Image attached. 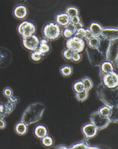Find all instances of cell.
I'll list each match as a JSON object with an SVG mask.
<instances>
[{"instance_id": "cell-1", "label": "cell", "mask_w": 118, "mask_h": 149, "mask_svg": "<svg viewBox=\"0 0 118 149\" xmlns=\"http://www.w3.org/2000/svg\"><path fill=\"white\" fill-rule=\"evenodd\" d=\"M97 97L99 100L109 107L118 105V87L109 88L101 83L96 89Z\"/></svg>"}, {"instance_id": "cell-2", "label": "cell", "mask_w": 118, "mask_h": 149, "mask_svg": "<svg viewBox=\"0 0 118 149\" xmlns=\"http://www.w3.org/2000/svg\"><path fill=\"white\" fill-rule=\"evenodd\" d=\"M45 109L44 105L41 102L31 104L23 113L21 121L27 126L37 123L41 119Z\"/></svg>"}, {"instance_id": "cell-3", "label": "cell", "mask_w": 118, "mask_h": 149, "mask_svg": "<svg viewBox=\"0 0 118 149\" xmlns=\"http://www.w3.org/2000/svg\"><path fill=\"white\" fill-rule=\"evenodd\" d=\"M42 32L44 38L48 41H55L60 37L62 31L60 26L56 23L50 22L44 26Z\"/></svg>"}, {"instance_id": "cell-4", "label": "cell", "mask_w": 118, "mask_h": 149, "mask_svg": "<svg viewBox=\"0 0 118 149\" xmlns=\"http://www.w3.org/2000/svg\"><path fill=\"white\" fill-rule=\"evenodd\" d=\"M86 51L90 63L93 67H100L103 62L106 61V56L96 49H92L88 46L86 48Z\"/></svg>"}, {"instance_id": "cell-5", "label": "cell", "mask_w": 118, "mask_h": 149, "mask_svg": "<svg viewBox=\"0 0 118 149\" xmlns=\"http://www.w3.org/2000/svg\"><path fill=\"white\" fill-rule=\"evenodd\" d=\"M17 31L22 38H28L35 34L36 31V26L33 22L25 20L21 22L18 25Z\"/></svg>"}, {"instance_id": "cell-6", "label": "cell", "mask_w": 118, "mask_h": 149, "mask_svg": "<svg viewBox=\"0 0 118 149\" xmlns=\"http://www.w3.org/2000/svg\"><path fill=\"white\" fill-rule=\"evenodd\" d=\"M118 38L110 41L106 53V61H110L117 67L118 57Z\"/></svg>"}, {"instance_id": "cell-7", "label": "cell", "mask_w": 118, "mask_h": 149, "mask_svg": "<svg viewBox=\"0 0 118 149\" xmlns=\"http://www.w3.org/2000/svg\"><path fill=\"white\" fill-rule=\"evenodd\" d=\"M90 119L91 123L96 127L98 131L105 129L110 123L108 117H104L98 111L92 113L90 116Z\"/></svg>"}, {"instance_id": "cell-8", "label": "cell", "mask_w": 118, "mask_h": 149, "mask_svg": "<svg viewBox=\"0 0 118 149\" xmlns=\"http://www.w3.org/2000/svg\"><path fill=\"white\" fill-rule=\"evenodd\" d=\"M66 47L70 49L73 52L81 53L85 48V42L84 39L73 36L67 39L66 43Z\"/></svg>"}, {"instance_id": "cell-9", "label": "cell", "mask_w": 118, "mask_h": 149, "mask_svg": "<svg viewBox=\"0 0 118 149\" xmlns=\"http://www.w3.org/2000/svg\"><path fill=\"white\" fill-rule=\"evenodd\" d=\"M101 82L106 87L115 88L118 87V75L115 71L103 75L100 77Z\"/></svg>"}, {"instance_id": "cell-10", "label": "cell", "mask_w": 118, "mask_h": 149, "mask_svg": "<svg viewBox=\"0 0 118 149\" xmlns=\"http://www.w3.org/2000/svg\"><path fill=\"white\" fill-rule=\"evenodd\" d=\"M39 38L35 34L28 38H22V45L24 48L29 51L36 50L39 46Z\"/></svg>"}, {"instance_id": "cell-11", "label": "cell", "mask_w": 118, "mask_h": 149, "mask_svg": "<svg viewBox=\"0 0 118 149\" xmlns=\"http://www.w3.org/2000/svg\"><path fill=\"white\" fill-rule=\"evenodd\" d=\"M19 99L17 97H11L8 98V102L4 106L3 112L2 113H0V117H6L9 116L10 113H12L15 109L16 106L19 103Z\"/></svg>"}, {"instance_id": "cell-12", "label": "cell", "mask_w": 118, "mask_h": 149, "mask_svg": "<svg viewBox=\"0 0 118 149\" xmlns=\"http://www.w3.org/2000/svg\"><path fill=\"white\" fill-rule=\"evenodd\" d=\"M81 130L85 136V139L87 140L96 137L98 131L96 127L92 123L84 125L82 127Z\"/></svg>"}, {"instance_id": "cell-13", "label": "cell", "mask_w": 118, "mask_h": 149, "mask_svg": "<svg viewBox=\"0 0 118 149\" xmlns=\"http://www.w3.org/2000/svg\"><path fill=\"white\" fill-rule=\"evenodd\" d=\"M101 36L108 40H115L118 38V29L117 27H105L103 28Z\"/></svg>"}, {"instance_id": "cell-14", "label": "cell", "mask_w": 118, "mask_h": 149, "mask_svg": "<svg viewBox=\"0 0 118 149\" xmlns=\"http://www.w3.org/2000/svg\"><path fill=\"white\" fill-rule=\"evenodd\" d=\"M28 8L26 6L23 4L17 5L13 10L14 17L19 20L25 19L28 15Z\"/></svg>"}, {"instance_id": "cell-15", "label": "cell", "mask_w": 118, "mask_h": 149, "mask_svg": "<svg viewBox=\"0 0 118 149\" xmlns=\"http://www.w3.org/2000/svg\"><path fill=\"white\" fill-rule=\"evenodd\" d=\"M11 58L10 51L7 49L0 47V68L8 66Z\"/></svg>"}, {"instance_id": "cell-16", "label": "cell", "mask_w": 118, "mask_h": 149, "mask_svg": "<svg viewBox=\"0 0 118 149\" xmlns=\"http://www.w3.org/2000/svg\"><path fill=\"white\" fill-rule=\"evenodd\" d=\"M56 22L60 26H65L70 22V17L66 13H58L56 16Z\"/></svg>"}, {"instance_id": "cell-17", "label": "cell", "mask_w": 118, "mask_h": 149, "mask_svg": "<svg viewBox=\"0 0 118 149\" xmlns=\"http://www.w3.org/2000/svg\"><path fill=\"white\" fill-rule=\"evenodd\" d=\"M100 77L115 71V67L110 61H105L100 66Z\"/></svg>"}, {"instance_id": "cell-18", "label": "cell", "mask_w": 118, "mask_h": 149, "mask_svg": "<svg viewBox=\"0 0 118 149\" xmlns=\"http://www.w3.org/2000/svg\"><path fill=\"white\" fill-rule=\"evenodd\" d=\"M33 134L37 139H42L48 135V128L44 125H37L34 128Z\"/></svg>"}, {"instance_id": "cell-19", "label": "cell", "mask_w": 118, "mask_h": 149, "mask_svg": "<svg viewBox=\"0 0 118 149\" xmlns=\"http://www.w3.org/2000/svg\"><path fill=\"white\" fill-rule=\"evenodd\" d=\"M48 42L49 41L45 38H43L40 40L39 46L37 49L41 54L42 56H45L50 51V46Z\"/></svg>"}, {"instance_id": "cell-20", "label": "cell", "mask_w": 118, "mask_h": 149, "mask_svg": "<svg viewBox=\"0 0 118 149\" xmlns=\"http://www.w3.org/2000/svg\"><path fill=\"white\" fill-rule=\"evenodd\" d=\"M88 29L92 32L93 36L99 37L101 35L103 27L99 23L92 22L90 23Z\"/></svg>"}, {"instance_id": "cell-21", "label": "cell", "mask_w": 118, "mask_h": 149, "mask_svg": "<svg viewBox=\"0 0 118 149\" xmlns=\"http://www.w3.org/2000/svg\"><path fill=\"white\" fill-rule=\"evenodd\" d=\"M15 130L17 134L23 136L26 134L28 131V126L22 121H20L15 125Z\"/></svg>"}, {"instance_id": "cell-22", "label": "cell", "mask_w": 118, "mask_h": 149, "mask_svg": "<svg viewBox=\"0 0 118 149\" xmlns=\"http://www.w3.org/2000/svg\"><path fill=\"white\" fill-rule=\"evenodd\" d=\"M100 42L98 48L96 49L99 52L106 56V53L107 49L108 48L110 41L104 38L101 36H100Z\"/></svg>"}, {"instance_id": "cell-23", "label": "cell", "mask_w": 118, "mask_h": 149, "mask_svg": "<svg viewBox=\"0 0 118 149\" xmlns=\"http://www.w3.org/2000/svg\"><path fill=\"white\" fill-rule=\"evenodd\" d=\"M110 123H117L118 121V105L111 108V112L108 116Z\"/></svg>"}, {"instance_id": "cell-24", "label": "cell", "mask_w": 118, "mask_h": 149, "mask_svg": "<svg viewBox=\"0 0 118 149\" xmlns=\"http://www.w3.org/2000/svg\"><path fill=\"white\" fill-rule=\"evenodd\" d=\"M60 72L61 75L63 77H70L73 73V68L70 65H66L60 68Z\"/></svg>"}, {"instance_id": "cell-25", "label": "cell", "mask_w": 118, "mask_h": 149, "mask_svg": "<svg viewBox=\"0 0 118 149\" xmlns=\"http://www.w3.org/2000/svg\"><path fill=\"white\" fill-rule=\"evenodd\" d=\"M41 143L44 147L46 148H51L53 146L54 141L51 136L47 135L41 139Z\"/></svg>"}, {"instance_id": "cell-26", "label": "cell", "mask_w": 118, "mask_h": 149, "mask_svg": "<svg viewBox=\"0 0 118 149\" xmlns=\"http://www.w3.org/2000/svg\"><path fill=\"white\" fill-rule=\"evenodd\" d=\"M89 146L88 140L85 139L82 141L74 143L69 147V149H87V147Z\"/></svg>"}, {"instance_id": "cell-27", "label": "cell", "mask_w": 118, "mask_h": 149, "mask_svg": "<svg viewBox=\"0 0 118 149\" xmlns=\"http://www.w3.org/2000/svg\"><path fill=\"white\" fill-rule=\"evenodd\" d=\"M88 46L92 49H97L100 42V37L93 36L87 41Z\"/></svg>"}, {"instance_id": "cell-28", "label": "cell", "mask_w": 118, "mask_h": 149, "mask_svg": "<svg viewBox=\"0 0 118 149\" xmlns=\"http://www.w3.org/2000/svg\"><path fill=\"white\" fill-rule=\"evenodd\" d=\"M72 88L75 93H82L85 90L84 84L82 80H78L74 83Z\"/></svg>"}, {"instance_id": "cell-29", "label": "cell", "mask_w": 118, "mask_h": 149, "mask_svg": "<svg viewBox=\"0 0 118 149\" xmlns=\"http://www.w3.org/2000/svg\"><path fill=\"white\" fill-rule=\"evenodd\" d=\"M66 13L71 18L75 16L78 15L79 11L78 8L77 7L75 6H69L66 8Z\"/></svg>"}, {"instance_id": "cell-30", "label": "cell", "mask_w": 118, "mask_h": 149, "mask_svg": "<svg viewBox=\"0 0 118 149\" xmlns=\"http://www.w3.org/2000/svg\"><path fill=\"white\" fill-rule=\"evenodd\" d=\"M86 91H89L93 87V82L89 77H85L82 79Z\"/></svg>"}, {"instance_id": "cell-31", "label": "cell", "mask_w": 118, "mask_h": 149, "mask_svg": "<svg viewBox=\"0 0 118 149\" xmlns=\"http://www.w3.org/2000/svg\"><path fill=\"white\" fill-rule=\"evenodd\" d=\"M97 111L104 117H108L111 112V108L108 106L105 105L99 108Z\"/></svg>"}, {"instance_id": "cell-32", "label": "cell", "mask_w": 118, "mask_h": 149, "mask_svg": "<svg viewBox=\"0 0 118 149\" xmlns=\"http://www.w3.org/2000/svg\"><path fill=\"white\" fill-rule=\"evenodd\" d=\"M89 97V91L85 90L82 93H76L75 97L78 102H83L85 101Z\"/></svg>"}, {"instance_id": "cell-33", "label": "cell", "mask_w": 118, "mask_h": 149, "mask_svg": "<svg viewBox=\"0 0 118 149\" xmlns=\"http://www.w3.org/2000/svg\"><path fill=\"white\" fill-rule=\"evenodd\" d=\"M42 56L38 50L36 49L34 51H32L31 54V59L35 62H38L41 60Z\"/></svg>"}, {"instance_id": "cell-34", "label": "cell", "mask_w": 118, "mask_h": 149, "mask_svg": "<svg viewBox=\"0 0 118 149\" xmlns=\"http://www.w3.org/2000/svg\"><path fill=\"white\" fill-rule=\"evenodd\" d=\"M61 34H62L64 38H65L66 39H68L73 37L75 33L74 32L70 29L64 27Z\"/></svg>"}, {"instance_id": "cell-35", "label": "cell", "mask_w": 118, "mask_h": 149, "mask_svg": "<svg viewBox=\"0 0 118 149\" xmlns=\"http://www.w3.org/2000/svg\"><path fill=\"white\" fill-rule=\"evenodd\" d=\"M72 54H73V52L72 51L67 48H66V49L63 51L62 56L66 60L71 61Z\"/></svg>"}, {"instance_id": "cell-36", "label": "cell", "mask_w": 118, "mask_h": 149, "mask_svg": "<svg viewBox=\"0 0 118 149\" xmlns=\"http://www.w3.org/2000/svg\"><path fill=\"white\" fill-rule=\"evenodd\" d=\"M82 56L80 53L73 52L71 61L74 63H78L81 61Z\"/></svg>"}, {"instance_id": "cell-37", "label": "cell", "mask_w": 118, "mask_h": 149, "mask_svg": "<svg viewBox=\"0 0 118 149\" xmlns=\"http://www.w3.org/2000/svg\"><path fill=\"white\" fill-rule=\"evenodd\" d=\"M3 94L7 98H10L13 96V91L10 87H6L3 91Z\"/></svg>"}, {"instance_id": "cell-38", "label": "cell", "mask_w": 118, "mask_h": 149, "mask_svg": "<svg viewBox=\"0 0 118 149\" xmlns=\"http://www.w3.org/2000/svg\"><path fill=\"white\" fill-rule=\"evenodd\" d=\"M93 37L92 32L90 31L88 28H85L84 30V39H85L86 41L89 40L90 38Z\"/></svg>"}, {"instance_id": "cell-39", "label": "cell", "mask_w": 118, "mask_h": 149, "mask_svg": "<svg viewBox=\"0 0 118 149\" xmlns=\"http://www.w3.org/2000/svg\"><path fill=\"white\" fill-rule=\"evenodd\" d=\"M81 21V18L79 15L75 16L70 18V22L72 24H75Z\"/></svg>"}, {"instance_id": "cell-40", "label": "cell", "mask_w": 118, "mask_h": 149, "mask_svg": "<svg viewBox=\"0 0 118 149\" xmlns=\"http://www.w3.org/2000/svg\"><path fill=\"white\" fill-rule=\"evenodd\" d=\"M6 126H7V123L4 118L0 117V129L1 130V129H4L6 128Z\"/></svg>"}, {"instance_id": "cell-41", "label": "cell", "mask_w": 118, "mask_h": 149, "mask_svg": "<svg viewBox=\"0 0 118 149\" xmlns=\"http://www.w3.org/2000/svg\"><path fill=\"white\" fill-rule=\"evenodd\" d=\"M74 26L75 28L76 29V31L79 30V29L84 27V24H83L81 21L78 23L75 24H74Z\"/></svg>"}, {"instance_id": "cell-42", "label": "cell", "mask_w": 118, "mask_h": 149, "mask_svg": "<svg viewBox=\"0 0 118 149\" xmlns=\"http://www.w3.org/2000/svg\"><path fill=\"white\" fill-rule=\"evenodd\" d=\"M65 27L70 29L72 31L74 32V33H75V32H76V29L75 28L74 26V24H72L71 23V22L69 23L68 25H67Z\"/></svg>"}, {"instance_id": "cell-43", "label": "cell", "mask_w": 118, "mask_h": 149, "mask_svg": "<svg viewBox=\"0 0 118 149\" xmlns=\"http://www.w3.org/2000/svg\"><path fill=\"white\" fill-rule=\"evenodd\" d=\"M56 149H69V147H67L66 146L64 145H59V146H56Z\"/></svg>"}, {"instance_id": "cell-44", "label": "cell", "mask_w": 118, "mask_h": 149, "mask_svg": "<svg viewBox=\"0 0 118 149\" xmlns=\"http://www.w3.org/2000/svg\"><path fill=\"white\" fill-rule=\"evenodd\" d=\"M100 149V148L97 147V146H88L87 147V149Z\"/></svg>"}, {"instance_id": "cell-45", "label": "cell", "mask_w": 118, "mask_h": 149, "mask_svg": "<svg viewBox=\"0 0 118 149\" xmlns=\"http://www.w3.org/2000/svg\"><path fill=\"white\" fill-rule=\"evenodd\" d=\"M4 106L2 104H0V113H2L3 112Z\"/></svg>"}, {"instance_id": "cell-46", "label": "cell", "mask_w": 118, "mask_h": 149, "mask_svg": "<svg viewBox=\"0 0 118 149\" xmlns=\"http://www.w3.org/2000/svg\"><path fill=\"white\" fill-rule=\"evenodd\" d=\"M19 1H20V2H22V3H23V2L26 1V0H19Z\"/></svg>"}]
</instances>
